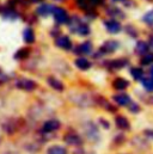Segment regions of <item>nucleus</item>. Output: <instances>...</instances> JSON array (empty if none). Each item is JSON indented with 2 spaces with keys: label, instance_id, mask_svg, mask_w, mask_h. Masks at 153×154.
Wrapping results in <instances>:
<instances>
[{
  "label": "nucleus",
  "instance_id": "f257e3e1",
  "mask_svg": "<svg viewBox=\"0 0 153 154\" xmlns=\"http://www.w3.org/2000/svg\"><path fill=\"white\" fill-rule=\"evenodd\" d=\"M71 31L72 32H76V34H79L81 36H86L90 34V29L86 24H84L79 18H76V16L72 18V22H71Z\"/></svg>",
  "mask_w": 153,
  "mask_h": 154
},
{
  "label": "nucleus",
  "instance_id": "f03ea898",
  "mask_svg": "<svg viewBox=\"0 0 153 154\" xmlns=\"http://www.w3.org/2000/svg\"><path fill=\"white\" fill-rule=\"evenodd\" d=\"M52 13H53V16H54V19H55L59 24H65V23H67L68 19H70V17H68L66 10H64L62 7H55V6H54Z\"/></svg>",
  "mask_w": 153,
  "mask_h": 154
},
{
  "label": "nucleus",
  "instance_id": "7ed1b4c3",
  "mask_svg": "<svg viewBox=\"0 0 153 154\" xmlns=\"http://www.w3.org/2000/svg\"><path fill=\"white\" fill-rule=\"evenodd\" d=\"M64 140L70 146H80L83 143V140H81L80 135L76 134V131H68L67 134H65Z\"/></svg>",
  "mask_w": 153,
  "mask_h": 154
},
{
  "label": "nucleus",
  "instance_id": "20e7f679",
  "mask_svg": "<svg viewBox=\"0 0 153 154\" xmlns=\"http://www.w3.org/2000/svg\"><path fill=\"white\" fill-rule=\"evenodd\" d=\"M60 128V122L58 119H48L42 125V133H53Z\"/></svg>",
  "mask_w": 153,
  "mask_h": 154
},
{
  "label": "nucleus",
  "instance_id": "39448f33",
  "mask_svg": "<svg viewBox=\"0 0 153 154\" xmlns=\"http://www.w3.org/2000/svg\"><path fill=\"white\" fill-rule=\"evenodd\" d=\"M17 87L22 88V90H25V91H33L37 87L36 82L30 80V79H20L17 81Z\"/></svg>",
  "mask_w": 153,
  "mask_h": 154
},
{
  "label": "nucleus",
  "instance_id": "423d86ee",
  "mask_svg": "<svg viewBox=\"0 0 153 154\" xmlns=\"http://www.w3.org/2000/svg\"><path fill=\"white\" fill-rule=\"evenodd\" d=\"M118 47H120V43H118L117 41L110 39V41L105 42V43L102 45V48H101L99 50H101L102 53H104V54H110V53H114Z\"/></svg>",
  "mask_w": 153,
  "mask_h": 154
},
{
  "label": "nucleus",
  "instance_id": "0eeeda50",
  "mask_svg": "<svg viewBox=\"0 0 153 154\" xmlns=\"http://www.w3.org/2000/svg\"><path fill=\"white\" fill-rule=\"evenodd\" d=\"M55 44L59 48H62V49H66V50H68V49L72 48V41L70 39L68 36H66V35L59 36L58 38L55 39Z\"/></svg>",
  "mask_w": 153,
  "mask_h": 154
},
{
  "label": "nucleus",
  "instance_id": "6e6552de",
  "mask_svg": "<svg viewBox=\"0 0 153 154\" xmlns=\"http://www.w3.org/2000/svg\"><path fill=\"white\" fill-rule=\"evenodd\" d=\"M85 131H86V135L90 140H97L98 137V130L96 128V125L91 122H89L86 125H85Z\"/></svg>",
  "mask_w": 153,
  "mask_h": 154
},
{
  "label": "nucleus",
  "instance_id": "1a4fd4ad",
  "mask_svg": "<svg viewBox=\"0 0 153 154\" xmlns=\"http://www.w3.org/2000/svg\"><path fill=\"white\" fill-rule=\"evenodd\" d=\"M104 25H105L107 30L109 32H111V34H116V32H118L121 30V24L117 20H115V19H108V20H105L104 22Z\"/></svg>",
  "mask_w": 153,
  "mask_h": 154
},
{
  "label": "nucleus",
  "instance_id": "9d476101",
  "mask_svg": "<svg viewBox=\"0 0 153 154\" xmlns=\"http://www.w3.org/2000/svg\"><path fill=\"white\" fill-rule=\"evenodd\" d=\"M114 100L115 103H117L118 105L121 106H126V105H129L130 103V97L126 93H120V94H116L114 96Z\"/></svg>",
  "mask_w": 153,
  "mask_h": 154
},
{
  "label": "nucleus",
  "instance_id": "9b49d317",
  "mask_svg": "<svg viewBox=\"0 0 153 154\" xmlns=\"http://www.w3.org/2000/svg\"><path fill=\"white\" fill-rule=\"evenodd\" d=\"M113 86H114L115 90L122 91V90H124V88H127L129 86V82L123 78H117L113 81Z\"/></svg>",
  "mask_w": 153,
  "mask_h": 154
},
{
  "label": "nucleus",
  "instance_id": "f8f14e48",
  "mask_svg": "<svg viewBox=\"0 0 153 154\" xmlns=\"http://www.w3.org/2000/svg\"><path fill=\"white\" fill-rule=\"evenodd\" d=\"M115 122H116L117 128H120L121 130H127V129H129V127H130L128 119H127L124 116H117L116 119H115Z\"/></svg>",
  "mask_w": 153,
  "mask_h": 154
},
{
  "label": "nucleus",
  "instance_id": "ddd939ff",
  "mask_svg": "<svg viewBox=\"0 0 153 154\" xmlns=\"http://www.w3.org/2000/svg\"><path fill=\"white\" fill-rule=\"evenodd\" d=\"M74 63H76V67H78L79 69H81V71H86V69H89V68L91 67L90 61L86 60L85 57H78Z\"/></svg>",
  "mask_w": 153,
  "mask_h": 154
},
{
  "label": "nucleus",
  "instance_id": "4468645a",
  "mask_svg": "<svg viewBox=\"0 0 153 154\" xmlns=\"http://www.w3.org/2000/svg\"><path fill=\"white\" fill-rule=\"evenodd\" d=\"M53 8H54V6L48 5V4H43L39 7H37V13L43 16V17H45V16H48V14H50L53 12Z\"/></svg>",
  "mask_w": 153,
  "mask_h": 154
},
{
  "label": "nucleus",
  "instance_id": "2eb2a0df",
  "mask_svg": "<svg viewBox=\"0 0 153 154\" xmlns=\"http://www.w3.org/2000/svg\"><path fill=\"white\" fill-rule=\"evenodd\" d=\"M47 154H67V149L65 147H62V146L54 145V146L48 148Z\"/></svg>",
  "mask_w": 153,
  "mask_h": 154
},
{
  "label": "nucleus",
  "instance_id": "dca6fc26",
  "mask_svg": "<svg viewBox=\"0 0 153 154\" xmlns=\"http://www.w3.org/2000/svg\"><path fill=\"white\" fill-rule=\"evenodd\" d=\"M48 84H49L50 87H53V88H55V90H58V91H62V90H64L62 82H61L60 80L55 79V78H53V77L48 78Z\"/></svg>",
  "mask_w": 153,
  "mask_h": 154
},
{
  "label": "nucleus",
  "instance_id": "f3484780",
  "mask_svg": "<svg viewBox=\"0 0 153 154\" xmlns=\"http://www.w3.org/2000/svg\"><path fill=\"white\" fill-rule=\"evenodd\" d=\"M92 50V43L91 42H84L78 47V53L79 54H90Z\"/></svg>",
  "mask_w": 153,
  "mask_h": 154
},
{
  "label": "nucleus",
  "instance_id": "a211bd4d",
  "mask_svg": "<svg viewBox=\"0 0 153 154\" xmlns=\"http://www.w3.org/2000/svg\"><path fill=\"white\" fill-rule=\"evenodd\" d=\"M23 38L27 43H33L35 41V32L33 31V29L30 28H27L24 31H23Z\"/></svg>",
  "mask_w": 153,
  "mask_h": 154
},
{
  "label": "nucleus",
  "instance_id": "6ab92c4d",
  "mask_svg": "<svg viewBox=\"0 0 153 154\" xmlns=\"http://www.w3.org/2000/svg\"><path fill=\"white\" fill-rule=\"evenodd\" d=\"M153 62V53H146L142 55L141 60H140V63L142 66H148Z\"/></svg>",
  "mask_w": 153,
  "mask_h": 154
},
{
  "label": "nucleus",
  "instance_id": "aec40b11",
  "mask_svg": "<svg viewBox=\"0 0 153 154\" xmlns=\"http://www.w3.org/2000/svg\"><path fill=\"white\" fill-rule=\"evenodd\" d=\"M29 54H30V50H29L28 48H22V49H19V50L14 54V59H17V60H22V59L28 57Z\"/></svg>",
  "mask_w": 153,
  "mask_h": 154
},
{
  "label": "nucleus",
  "instance_id": "412c9836",
  "mask_svg": "<svg viewBox=\"0 0 153 154\" xmlns=\"http://www.w3.org/2000/svg\"><path fill=\"white\" fill-rule=\"evenodd\" d=\"M130 73H132V75H133V78H134L135 80H141V79L144 78V72H142V69L139 68V67H133V68L130 69Z\"/></svg>",
  "mask_w": 153,
  "mask_h": 154
},
{
  "label": "nucleus",
  "instance_id": "4be33fe9",
  "mask_svg": "<svg viewBox=\"0 0 153 154\" xmlns=\"http://www.w3.org/2000/svg\"><path fill=\"white\" fill-rule=\"evenodd\" d=\"M148 44L146 43V42H144V41H140V42H138V44H136V51H139V53H142V54H146L147 53V50H148Z\"/></svg>",
  "mask_w": 153,
  "mask_h": 154
},
{
  "label": "nucleus",
  "instance_id": "5701e85b",
  "mask_svg": "<svg viewBox=\"0 0 153 154\" xmlns=\"http://www.w3.org/2000/svg\"><path fill=\"white\" fill-rule=\"evenodd\" d=\"M142 85H144V87H145L146 90L153 91V77L150 75L148 78L142 79Z\"/></svg>",
  "mask_w": 153,
  "mask_h": 154
},
{
  "label": "nucleus",
  "instance_id": "b1692460",
  "mask_svg": "<svg viewBox=\"0 0 153 154\" xmlns=\"http://www.w3.org/2000/svg\"><path fill=\"white\" fill-rule=\"evenodd\" d=\"M108 13L111 16V17H118V16H121V18H124V14H123V12L120 10V8H117V7H110V10H108Z\"/></svg>",
  "mask_w": 153,
  "mask_h": 154
},
{
  "label": "nucleus",
  "instance_id": "393cba45",
  "mask_svg": "<svg viewBox=\"0 0 153 154\" xmlns=\"http://www.w3.org/2000/svg\"><path fill=\"white\" fill-rule=\"evenodd\" d=\"M126 65H127V61L126 60H114V61L110 62V66L114 67V68H122Z\"/></svg>",
  "mask_w": 153,
  "mask_h": 154
},
{
  "label": "nucleus",
  "instance_id": "a878e982",
  "mask_svg": "<svg viewBox=\"0 0 153 154\" xmlns=\"http://www.w3.org/2000/svg\"><path fill=\"white\" fill-rule=\"evenodd\" d=\"M2 16H4V18H6V19H16V18H17V13H16L13 10H6Z\"/></svg>",
  "mask_w": 153,
  "mask_h": 154
},
{
  "label": "nucleus",
  "instance_id": "bb28decb",
  "mask_svg": "<svg viewBox=\"0 0 153 154\" xmlns=\"http://www.w3.org/2000/svg\"><path fill=\"white\" fill-rule=\"evenodd\" d=\"M76 5L79 8H83V10H87V7H90V2L89 0H76Z\"/></svg>",
  "mask_w": 153,
  "mask_h": 154
},
{
  "label": "nucleus",
  "instance_id": "cd10ccee",
  "mask_svg": "<svg viewBox=\"0 0 153 154\" xmlns=\"http://www.w3.org/2000/svg\"><path fill=\"white\" fill-rule=\"evenodd\" d=\"M144 20H145L146 23H148V24H153V11L148 12L147 14H145Z\"/></svg>",
  "mask_w": 153,
  "mask_h": 154
},
{
  "label": "nucleus",
  "instance_id": "c85d7f7f",
  "mask_svg": "<svg viewBox=\"0 0 153 154\" xmlns=\"http://www.w3.org/2000/svg\"><path fill=\"white\" fill-rule=\"evenodd\" d=\"M129 110L132 111V112H134V114H136V112H139V110H140V108H139V105L136 104V103H129Z\"/></svg>",
  "mask_w": 153,
  "mask_h": 154
},
{
  "label": "nucleus",
  "instance_id": "c756f323",
  "mask_svg": "<svg viewBox=\"0 0 153 154\" xmlns=\"http://www.w3.org/2000/svg\"><path fill=\"white\" fill-rule=\"evenodd\" d=\"M105 0H89L90 6H97V5H103Z\"/></svg>",
  "mask_w": 153,
  "mask_h": 154
},
{
  "label": "nucleus",
  "instance_id": "7c9ffc66",
  "mask_svg": "<svg viewBox=\"0 0 153 154\" xmlns=\"http://www.w3.org/2000/svg\"><path fill=\"white\" fill-rule=\"evenodd\" d=\"M127 32L130 34L132 37H135V35H136V30L133 28V25H128V28H127Z\"/></svg>",
  "mask_w": 153,
  "mask_h": 154
},
{
  "label": "nucleus",
  "instance_id": "2f4dec72",
  "mask_svg": "<svg viewBox=\"0 0 153 154\" xmlns=\"http://www.w3.org/2000/svg\"><path fill=\"white\" fill-rule=\"evenodd\" d=\"M5 81H6V74L0 71V85H2Z\"/></svg>",
  "mask_w": 153,
  "mask_h": 154
},
{
  "label": "nucleus",
  "instance_id": "473e14b6",
  "mask_svg": "<svg viewBox=\"0 0 153 154\" xmlns=\"http://www.w3.org/2000/svg\"><path fill=\"white\" fill-rule=\"evenodd\" d=\"M99 122L103 124V127H104V128H109V123H108L105 119H103V118H102V119H99Z\"/></svg>",
  "mask_w": 153,
  "mask_h": 154
},
{
  "label": "nucleus",
  "instance_id": "72a5a7b5",
  "mask_svg": "<svg viewBox=\"0 0 153 154\" xmlns=\"http://www.w3.org/2000/svg\"><path fill=\"white\" fill-rule=\"evenodd\" d=\"M145 135H147L148 137L153 139V130H145Z\"/></svg>",
  "mask_w": 153,
  "mask_h": 154
},
{
  "label": "nucleus",
  "instance_id": "f704fd0d",
  "mask_svg": "<svg viewBox=\"0 0 153 154\" xmlns=\"http://www.w3.org/2000/svg\"><path fill=\"white\" fill-rule=\"evenodd\" d=\"M147 44H148V47L153 48V36L151 37V38H150V41H148V43H147Z\"/></svg>",
  "mask_w": 153,
  "mask_h": 154
},
{
  "label": "nucleus",
  "instance_id": "c9c22d12",
  "mask_svg": "<svg viewBox=\"0 0 153 154\" xmlns=\"http://www.w3.org/2000/svg\"><path fill=\"white\" fill-rule=\"evenodd\" d=\"M33 2H39V1H42V0H31Z\"/></svg>",
  "mask_w": 153,
  "mask_h": 154
},
{
  "label": "nucleus",
  "instance_id": "e433bc0d",
  "mask_svg": "<svg viewBox=\"0 0 153 154\" xmlns=\"http://www.w3.org/2000/svg\"><path fill=\"white\" fill-rule=\"evenodd\" d=\"M151 77H153V67L151 68Z\"/></svg>",
  "mask_w": 153,
  "mask_h": 154
},
{
  "label": "nucleus",
  "instance_id": "4c0bfd02",
  "mask_svg": "<svg viewBox=\"0 0 153 154\" xmlns=\"http://www.w3.org/2000/svg\"><path fill=\"white\" fill-rule=\"evenodd\" d=\"M55 1H59L60 2V1H65V0H55Z\"/></svg>",
  "mask_w": 153,
  "mask_h": 154
},
{
  "label": "nucleus",
  "instance_id": "58836bf2",
  "mask_svg": "<svg viewBox=\"0 0 153 154\" xmlns=\"http://www.w3.org/2000/svg\"><path fill=\"white\" fill-rule=\"evenodd\" d=\"M114 1H124V0H114Z\"/></svg>",
  "mask_w": 153,
  "mask_h": 154
}]
</instances>
